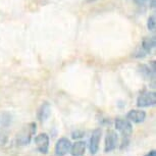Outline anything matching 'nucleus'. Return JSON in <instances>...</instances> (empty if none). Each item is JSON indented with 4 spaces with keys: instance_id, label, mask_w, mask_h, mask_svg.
Here are the masks:
<instances>
[{
    "instance_id": "nucleus-18",
    "label": "nucleus",
    "mask_w": 156,
    "mask_h": 156,
    "mask_svg": "<svg viewBox=\"0 0 156 156\" xmlns=\"http://www.w3.org/2000/svg\"><path fill=\"white\" fill-rule=\"evenodd\" d=\"M150 7H155V0H150Z\"/></svg>"
},
{
    "instance_id": "nucleus-17",
    "label": "nucleus",
    "mask_w": 156,
    "mask_h": 156,
    "mask_svg": "<svg viewBox=\"0 0 156 156\" xmlns=\"http://www.w3.org/2000/svg\"><path fill=\"white\" fill-rule=\"evenodd\" d=\"M145 156H156V152L155 150H152V151H150L148 154H146Z\"/></svg>"
},
{
    "instance_id": "nucleus-5",
    "label": "nucleus",
    "mask_w": 156,
    "mask_h": 156,
    "mask_svg": "<svg viewBox=\"0 0 156 156\" xmlns=\"http://www.w3.org/2000/svg\"><path fill=\"white\" fill-rule=\"evenodd\" d=\"M119 145V135L115 131L109 129L105 136V144H104V151L108 153L115 150Z\"/></svg>"
},
{
    "instance_id": "nucleus-8",
    "label": "nucleus",
    "mask_w": 156,
    "mask_h": 156,
    "mask_svg": "<svg viewBox=\"0 0 156 156\" xmlns=\"http://www.w3.org/2000/svg\"><path fill=\"white\" fill-rule=\"evenodd\" d=\"M70 147H72V143L67 138H60L55 144V154L56 156H64L69 152Z\"/></svg>"
},
{
    "instance_id": "nucleus-9",
    "label": "nucleus",
    "mask_w": 156,
    "mask_h": 156,
    "mask_svg": "<svg viewBox=\"0 0 156 156\" xmlns=\"http://www.w3.org/2000/svg\"><path fill=\"white\" fill-rule=\"evenodd\" d=\"M146 119V112L141 109H132L126 114V120L134 123H141Z\"/></svg>"
},
{
    "instance_id": "nucleus-4",
    "label": "nucleus",
    "mask_w": 156,
    "mask_h": 156,
    "mask_svg": "<svg viewBox=\"0 0 156 156\" xmlns=\"http://www.w3.org/2000/svg\"><path fill=\"white\" fill-rule=\"evenodd\" d=\"M156 104V93L153 91H146L143 92L137 99V106L142 107H150Z\"/></svg>"
},
{
    "instance_id": "nucleus-1",
    "label": "nucleus",
    "mask_w": 156,
    "mask_h": 156,
    "mask_svg": "<svg viewBox=\"0 0 156 156\" xmlns=\"http://www.w3.org/2000/svg\"><path fill=\"white\" fill-rule=\"evenodd\" d=\"M37 125L36 122H29L25 125L20 129V131L17 132L16 136V143L19 146H26L30 144L32 138L36 134Z\"/></svg>"
},
{
    "instance_id": "nucleus-2",
    "label": "nucleus",
    "mask_w": 156,
    "mask_h": 156,
    "mask_svg": "<svg viewBox=\"0 0 156 156\" xmlns=\"http://www.w3.org/2000/svg\"><path fill=\"white\" fill-rule=\"evenodd\" d=\"M114 126H115V129L122 136V149L129 145V137L133 134V125H132V122H129L126 119H117L114 122Z\"/></svg>"
},
{
    "instance_id": "nucleus-16",
    "label": "nucleus",
    "mask_w": 156,
    "mask_h": 156,
    "mask_svg": "<svg viewBox=\"0 0 156 156\" xmlns=\"http://www.w3.org/2000/svg\"><path fill=\"white\" fill-rule=\"evenodd\" d=\"M134 1L138 6H144L146 4V2L149 1V0H134Z\"/></svg>"
},
{
    "instance_id": "nucleus-6",
    "label": "nucleus",
    "mask_w": 156,
    "mask_h": 156,
    "mask_svg": "<svg viewBox=\"0 0 156 156\" xmlns=\"http://www.w3.org/2000/svg\"><path fill=\"white\" fill-rule=\"evenodd\" d=\"M101 136H102V129L100 128L95 129L92 132V135L90 137L89 140V150L91 154H96L99 150V144L101 141Z\"/></svg>"
},
{
    "instance_id": "nucleus-12",
    "label": "nucleus",
    "mask_w": 156,
    "mask_h": 156,
    "mask_svg": "<svg viewBox=\"0 0 156 156\" xmlns=\"http://www.w3.org/2000/svg\"><path fill=\"white\" fill-rule=\"evenodd\" d=\"M85 151H86V143L84 141H76L73 144H72L70 147V154L73 156H82L84 155Z\"/></svg>"
},
{
    "instance_id": "nucleus-14",
    "label": "nucleus",
    "mask_w": 156,
    "mask_h": 156,
    "mask_svg": "<svg viewBox=\"0 0 156 156\" xmlns=\"http://www.w3.org/2000/svg\"><path fill=\"white\" fill-rule=\"evenodd\" d=\"M155 27H156V19L155 16L153 14V16L148 17V20H147V29L149 31H154Z\"/></svg>"
},
{
    "instance_id": "nucleus-15",
    "label": "nucleus",
    "mask_w": 156,
    "mask_h": 156,
    "mask_svg": "<svg viewBox=\"0 0 156 156\" xmlns=\"http://www.w3.org/2000/svg\"><path fill=\"white\" fill-rule=\"evenodd\" d=\"M83 136H84V132H82V131L73 132V139H76V138H82Z\"/></svg>"
},
{
    "instance_id": "nucleus-13",
    "label": "nucleus",
    "mask_w": 156,
    "mask_h": 156,
    "mask_svg": "<svg viewBox=\"0 0 156 156\" xmlns=\"http://www.w3.org/2000/svg\"><path fill=\"white\" fill-rule=\"evenodd\" d=\"M8 141V134L5 129H0V147L4 146Z\"/></svg>"
},
{
    "instance_id": "nucleus-10",
    "label": "nucleus",
    "mask_w": 156,
    "mask_h": 156,
    "mask_svg": "<svg viewBox=\"0 0 156 156\" xmlns=\"http://www.w3.org/2000/svg\"><path fill=\"white\" fill-rule=\"evenodd\" d=\"M51 114V105L48 102H43L41 106L38 108L37 111V119L40 120L41 122H45Z\"/></svg>"
},
{
    "instance_id": "nucleus-3",
    "label": "nucleus",
    "mask_w": 156,
    "mask_h": 156,
    "mask_svg": "<svg viewBox=\"0 0 156 156\" xmlns=\"http://www.w3.org/2000/svg\"><path fill=\"white\" fill-rule=\"evenodd\" d=\"M155 47V37H145L142 42L137 47L136 51L134 52L133 56L135 58H143L146 55L151 53L152 49Z\"/></svg>"
},
{
    "instance_id": "nucleus-11",
    "label": "nucleus",
    "mask_w": 156,
    "mask_h": 156,
    "mask_svg": "<svg viewBox=\"0 0 156 156\" xmlns=\"http://www.w3.org/2000/svg\"><path fill=\"white\" fill-rule=\"evenodd\" d=\"M139 73L147 80H153L155 78V61H152V67L147 64H140Z\"/></svg>"
},
{
    "instance_id": "nucleus-7",
    "label": "nucleus",
    "mask_w": 156,
    "mask_h": 156,
    "mask_svg": "<svg viewBox=\"0 0 156 156\" xmlns=\"http://www.w3.org/2000/svg\"><path fill=\"white\" fill-rule=\"evenodd\" d=\"M49 136L45 133H41L38 136L35 138V144H36V147L38 149V151L43 153V154H46L48 153L49 150Z\"/></svg>"
}]
</instances>
